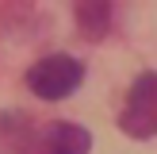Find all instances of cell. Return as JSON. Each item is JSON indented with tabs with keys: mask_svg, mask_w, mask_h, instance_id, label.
Here are the masks:
<instances>
[{
	"mask_svg": "<svg viewBox=\"0 0 157 154\" xmlns=\"http://www.w3.org/2000/svg\"><path fill=\"white\" fill-rule=\"evenodd\" d=\"M84 81V62H77L73 54H46L27 69V89L38 100H65L69 92H77Z\"/></svg>",
	"mask_w": 157,
	"mask_h": 154,
	"instance_id": "6da1fadb",
	"label": "cell"
},
{
	"mask_svg": "<svg viewBox=\"0 0 157 154\" xmlns=\"http://www.w3.org/2000/svg\"><path fill=\"white\" fill-rule=\"evenodd\" d=\"M119 127L130 139H153L157 135V69L134 77L127 92V104L119 112Z\"/></svg>",
	"mask_w": 157,
	"mask_h": 154,
	"instance_id": "7a4b0ae2",
	"label": "cell"
},
{
	"mask_svg": "<svg viewBox=\"0 0 157 154\" xmlns=\"http://www.w3.org/2000/svg\"><path fill=\"white\" fill-rule=\"evenodd\" d=\"M23 154H88L92 135L73 120H54L38 131H27V139H19Z\"/></svg>",
	"mask_w": 157,
	"mask_h": 154,
	"instance_id": "3957f363",
	"label": "cell"
},
{
	"mask_svg": "<svg viewBox=\"0 0 157 154\" xmlns=\"http://www.w3.org/2000/svg\"><path fill=\"white\" fill-rule=\"evenodd\" d=\"M77 27H81L84 38H104L107 27H111V4L107 0H84V4H77Z\"/></svg>",
	"mask_w": 157,
	"mask_h": 154,
	"instance_id": "277c9868",
	"label": "cell"
}]
</instances>
